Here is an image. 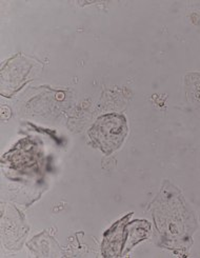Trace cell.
Listing matches in <instances>:
<instances>
[{"label": "cell", "instance_id": "6da1fadb", "mask_svg": "<svg viewBox=\"0 0 200 258\" xmlns=\"http://www.w3.org/2000/svg\"><path fill=\"white\" fill-rule=\"evenodd\" d=\"M127 133L125 118L118 114L104 115L89 131L94 144L105 154L118 149Z\"/></svg>", "mask_w": 200, "mask_h": 258}]
</instances>
